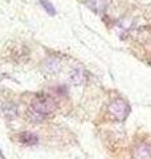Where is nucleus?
<instances>
[{"instance_id":"obj_1","label":"nucleus","mask_w":151,"mask_h":159,"mask_svg":"<svg viewBox=\"0 0 151 159\" xmlns=\"http://www.w3.org/2000/svg\"><path fill=\"white\" fill-rule=\"evenodd\" d=\"M56 110V102L54 99L49 96L41 94L33 99L31 111H29V117L33 122H41L43 119L47 118L50 113Z\"/></svg>"},{"instance_id":"obj_2","label":"nucleus","mask_w":151,"mask_h":159,"mask_svg":"<svg viewBox=\"0 0 151 159\" xmlns=\"http://www.w3.org/2000/svg\"><path fill=\"white\" fill-rule=\"evenodd\" d=\"M109 113L117 121H125L130 113V106L123 99H115L109 105Z\"/></svg>"},{"instance_id":"obj_3","label":"nucleus","mask_w":151,"mask_h":159,"mask_svg":"<svg viewBox=\"0 0 151 159\" xmlns=\"http://www.w3.org/2000/svg\"><path fill=\"white\" fill-rule=\"evenodd\" d=\"M109 3H110V0H86L88 7L92 8L97 13H102L106 11Z\"/></svg>"},{"instance_id":"obj_4","label":"nucleus","mask_w":151,"mask_h":159,"mask_svg":"<svg viewBox=\"0 0 151 159\" xmlns=\"http://www.w3.org/2000/svg\"><path fill=\"white\" fill-rule=\"evenodd\" d=\"M134 159H151V146L142 143L134 150Z\"/></svg>"},{"instance_id":"obj_5","label":"nucleus","mask_w":151,"mask_h":159,"mask_svg":"<svg viewBox=\"0 0 151 159\" xmlns=\"http://www.w3.org/2000/svg\"><path fill=\"white\" fill-rule=\"evenodd\" d=\"M20 142L24 143V145H29V146H32V145H36V143L39 142V138L36 134H33V133H29V131H24L20 134Z\"/></svg>"},{"instance_id":"obj_6","label":"nucleus","mask_w":151,"mask_h":159,"mask_svg":"<svg viewBox=\"0 0 151 159\" xmlns=\"http://www.w3.org/2000/svg\"><path fill=\"white\" fill-rule=\"evenodd\" d=\"M84 70L82 69H74L70 74V80H72V82L76 84V85H78V84L84 82Z\"/></svg>"},{"instance_id":"obj_7","label":"nucleus","mask_w":151,"mask_h":159,"mask_svg":"<svg viewBox=\"0 0 151 159\" xmlns=\"http://www.w3.org/2000/svg\"><path fill=\"white\" fill-rule=\"evenodd\" d=\"M39 2L43 6V8L47 11V13H49L50 16H54V15H56V9H54L53 4L50 2H48V0H39Z\"/></svg>"},{"instance_id":"obj_8","label":"nucleus","mask_w":151,"mask_h":159,"mask_svg":"<svg viewBox=\"0 0 151 159\" xmlns=\"http://www.w3.org/2000/svg\"><path fill=\"white\" fill-rule=\"evenodd\" d=\"M6 116L7 117H9V118H13V117H16L17 116V107L15 106V105H12V109H6Z\"/></svg>"}]
</instances>
